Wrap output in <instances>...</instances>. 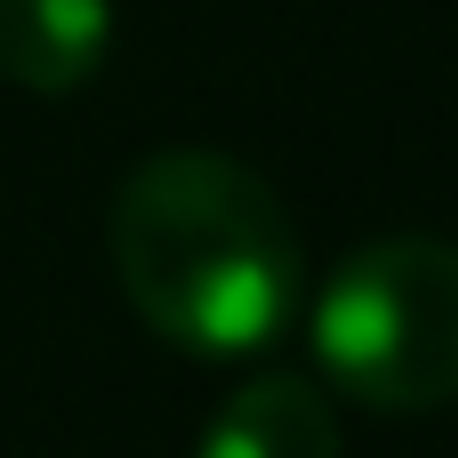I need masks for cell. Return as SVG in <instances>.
Returning <instances> with one entry per match:
<instances>
[{
  "label": "cell",
  "mask_w": 458,
  "mask_h": 458,
  "mask_svg": "<svg viewBox=\"0 0 458 458\" xmlns=\"http://www.w3.org/2000/svg\"><path fill=\"white\" fill-rule=\"evenodd\" d=\"M113 274L137 322L185 354H266L306 290L282 193L209 145L145 153L113 193Z\"/></svg>",
  "instance_id": "cell-1"
},
{
  "label": "cell",
  "mask_w": 458,
  "mask_h": 458,
  "mask_svg": "<svg viewBox=\"0 0 458 458\" xmlns=\"http://www.w3.org/2000/svg\"><path fill=\"white\" fill-rule=\"evenodd\" d=\"M193 458H346V427H338V411L314 378L258 370L217 403Z\"/></svg>",
  "instance_id": "cell-3"
},
{
  "label": "cell",
  "mask_w": 458,
  "mask_h": 458,
  "mask_svg": "<svg viewBox=\"0 0 458 458\" xmlns=\"http://www.w3.org/2000/svg\"><path fill=\"white\" fill-rule=\"evenodd\" d=\"M113 56V0H0V81L24 97H72Z\"/></svg>",
  "instance_id": "cell-4"
},
{
  "label": "cell",
  "mask_w": 458,
  "mask_h": 458,
  "mask_svg": "<svg viewBox=\"0 0 458 458\" xmlns=\"http://www.w3.org/2000/svg\"><path fill=\"white\" fill-rule=\"evenodd\" d=\"M314 362L330 394L378 419L458 403V242L378 233L314 298Z\"/></svg>",
  "instance_id": "cell-2"
}]
</instances>
